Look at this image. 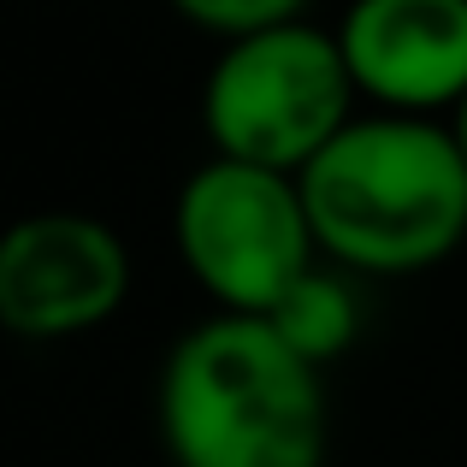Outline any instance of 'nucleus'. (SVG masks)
<instances>
[{
    "label": "nucleus",
    "instance_id": "obj_8",
    "mask_svg": "<svg viewBox=\"0 0 467 467\" xmlns=\"http://www.w3.org/2000/svg\"><path fill=\"white\" fill-rule=\"evenodd\" d=\"M190 24L213 36H249V30H266V24H290V18H308V0H171Z\"/></svg>",
    "mask_w": 467,
    "mask_h": 467
},
{
    "label": "nucleus",
    "instance_id": "obj_6",
    "mask_svg": "<svg viewBox=\"0 0 467 467\" xmlns=\"http://www.w3.org/2000/svg\"><path fill=\"white\" fill-rule=\"evenodd\" d=\"M331 36L379 113L450 119L467 95V0H349Z\"/></svg>",
    "mask_w": 467,
    "mask_h": 467
},
{
    "label": "nucleus",
    "instance_id": "obj_9",
    "mask_svg": "<svg viewBox=\"0 0 467 467\" xmlns=\"http://www.w3.org/2000/svg\"><path fill=\"white\" fill-rule=\"evenodd\" d=\"M444 125H450V137H456V149H462V160H467V95H462L456 107H450V119H444Z\"/></svg>",
    "mask_w": 467,
    "mask_h": 467
},
{
    "label": "nucleus",
    "instance_id": "obj_2",
    "mask_svg": "<svg viewBox=\"0 0 467 467\" xmlns=\"http://www.w3.org/2000/svg\"><path fill=\"white\" fill-rule=\"evenodd\" d=\"M154 409L171 467H326L319 367L266 319L213 314L190 326L160 367Z\"/></svg>",
    "mask_w": 467,
    "mask_h": 467
},
{
    "label": "nucleus",
    "instance_id": "obj_7",
    "mask_svg": "<svg viewBox=\"0 0 467 467\" xmlns=\"http://www.w3.org/2000/svg\"><path fill=\"white\" fill-rule=\"evenodd\" d=\"M266 326H273L302 361L326 367L361 337V302H355V290H349L343 273L314 266V273H302L296 285L285 290V302L266 314Z\"/></svg>",
    "mask_w": 467,
    "mask_h": 467
},
{
    "label": "nucleus",
    "instance_id": "obj_4",
    "mask_svg": "<svg viewBox=\"0 0 467 467\" xmlns=\"http://www.w3.org/2000/svg\"><path fill=\"white\" fill-rule=\"evenodd\" d=\"M171 243L219 314L266 319L319 266L314 219L290 171L207 154L171 202Z\"/></svg>",
    "mask_w": 467,
    "mask_h": 467
},
{
    "label": "nucleus",
    "instance_id": "obj_5",
    "mask_svg": "<svg viewBox=\"0 0 467 467\" xmlns=\"http://www.w3.org/2000/svg\"><path fill=\"white\" fill-rule=\"evenodd\" d=\"M130 296V249L95 213H24L0 231V326L59 343L107 326Z\"/></svg>",
    "mask_w": 467,
    "mask_h": 467
},
{
    "label": "nucleus",
    "instance_id": "obj_3",
    "mask_svg": "<svg viewBox=\"0 0 467 467\" xmlns=\"http://www.w3.org/2000/svg\"><path fill=\"white\" fill-rule=\"evenodd\" d=\"M355 119V78L343 47L314 18L231 36L202 78V130L219 160L290 171Z\"/></svg>",
    "mask_w": 467,
    "mask_h": 467
},
{
    "label": "nucleus",
    "instance_id": "obj_1",
    "mask_svg": "<svg viewBox=\"0 0 467 467\" xmlns=\"http://www.w3.org/2000/svg\"><path fill=\"white\" fill-rule=\"evenodd\" d=\"M296 183L319 254L349 273H426L467 243V160L444 119L355 113Z\"/></svg>",
    "mask_w": 467,
    "mask_h": 467
}]
</instances>
